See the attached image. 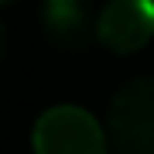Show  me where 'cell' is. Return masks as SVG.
I'll return each mask as SVG.
<instances>
[{
  "label": "cell",
  "mask_w": 154,
  "mask_h": 154,
  "mask_svg": "<svg viewBox=\"0 0 154 154\" xmlns=\"http://www.w3.org/2000/svg\"><path fill=\"white\" fill-rule=\"evenodd\" d=\"M106 137L116 154H154V75H137L113 93Z\"/></svg>",
  "instance_id": "6da1fadb"
},
{
  "label": "cell",
  "mask_w": 154,
  "mask_h": 154,
  "mask_svg": "<svg viewBox=\"0 0 154 154\" xmlns=\"http://www.w3.org/2000/svg\"><path fill=\"white\" fill-rule=\"evenodd\" d=\"M31 144L34 154H106L110 137L89 110L62 103L38 116Z\"/></svg>",
  "instance_id": "7a4b0ae2"
},
{
  "label": "cell",
  "mask_w": 154,
  "mask_h": 154,
  "mask_svg": "<svg viewBox=\"0 0 154 154\" xmlns=\"http://www.w3.org/2000/svg\"><path fill=\"white\" fill-rule=\"evenodd\" d=\"M154 34V7L147 0H110L96 17V41L116 55H134Z\"/></svg>",
  "instance_id": "3957f363"
},
{
  "label": "cell",
  "mask_w": 154,
  "mask_h": 154,
  "mask_svg": "<svg viewBox=\"0 0 154 154\" xmlns=\"http://www.w3.org/2000/svg\"><path fill=\"white\" fill-rule=\"evenodd\" d=\"M45 38L62 55H82L96 38V21H89L82 4H48L41 14Z\"/></svg>",
  "instance_id": "277c9868"
},
{
  "label": "cell",
  "mask_w": 154,
  "mask_h": 154,
  "mask_svg": "<svg viewBox=\"0 0 154 154\" xmlns=\"http://www.w3.org/2000/svg\"><path fill=\"white\" fill-rule=\"evenodd\" d=\"M7 28H4V21H0V65H4V58H7Z\"/></svg>",
  "instance_id": "5b68a950"
},
{
  "label": "cell",
  "mask_w": 154,
  "mask_h": 154,
  "mask_svg": "<svg viewBox=\"0 0 154 154\" xmlns=\"http://www.w3.org/2000/svg\"><path fill=\"white\" fill-rule=\"evenodd\" d=\"M48 4H79V0H48Z\"/></svg>",
  "instance_id": "8992f818"
},
{
  "label": "cell",
  "mask_w": 154,
  "mask_h": 154,
  "mask_svg": "<svg viewBox=\"0 0 154 154\" xmlns=\"http://www.w3.org/2000/svg\"><path fill=\"white\" fill-rule=\"evenodd\" d=\"M0 4H11V0H0Z\"/></svg>",
  "instance_id": "52a82bcc"
},
{
  "label": "cell",
  "mask_w": 154,
  "mask_h": 154,
  "mask_svg": "<svg viewBox=\"0 0 154 154\" xmlns=\"http://www.w3.org/2000/svg\"><path fill=\"white\" fill-rule=\"evenodd\" d=\"M147 4H151V7H154V0H147Z\"/></svg>",
  "instance_id": "ba28073f"
}]
</instances>
